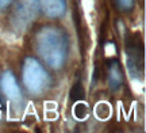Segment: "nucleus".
Wrapping results in <instances>:
<instances>
[{"instance_id":"obj_7","label":"nucleus","mask_w":146,"mask_h":133,"mask_svg":"<svg viewBox=\"0 0 146 133\" xmlns=\"http://www.w3.org/2000/svg\"><path fill=\"white\" fill-rule=\"evenodd\" d=\"M39 8L49 18H60L65 12V0H39Z\"/></svg>"},{"instance_id":"obj_8","label":"nucleus","mask_w":146,"mask_h":133,"mask_svg":"<svg viewBox=\"0 0 146 133\" xmlns=\"http://www.w3.org/2000/svg\"><path fill=\"white\" fill-rule=\"evenodd\" d=\"M70 98H72V101H80V99L84 98V90L80 82H77L76 84L73 86L72 91H70Z\"/></svg>"},{"instance_id":"obj_4","label":"nucleus","mask_w":146,"mask_h":133,"mask_svg":"<svg viewBox=\"0 0 146 133\" xmlns=\"http://www.w3.org/2000/svg\"><path fill=\"white\" fill-rule=\"evenodd\" d=\"M127 68L133 78H139L143 72V43L139 34H131L126 42Z\"/></svg>"},{"instance_id":"obj_3","label":"nucleus","mask_w":146,"mask_h":133,"mask_svg":"<svg viewBox=\"0 0 146 133\" xmlns=\"http://www.w3.org/2000/svg\"><path fill=\"white\" fill-rule=\"evenodd\" d=\"M39 10V0H19L11 14V25L16 31H25Z\"/></svg>"},{"instance_id":"obj_10","label":"nucleus","mask_w":146,"mask_h":133,"mask_svg":"<svg viewBox=\"0 0 146 133\" xmlns=\"http://www.w3.org/2000/svg\"><path fill=\"white\" fill-rule=\"evenodd\" d=\"M134 1H135V0H115L116 7H118L120 11L131 10V8L134 7Z\"/></svg>"},{"instance_id":"obj_9","label":"nucleus","mask_w":146,"mask_h":133,"mask_svg":"<svg viewBox=\"0 0 146 133\" xmlns=\"http://www.w3.org/2000/svg\"><path fill=\"white\" fill-rule=\"evenodd\" d=\"M73 113H74V117L78 118V120H83L88 116V107L85 103H77L74 109H73Z\"/></svg>"},{"instance_id":"obj_6","label":"nucleus","mask_w":146,"mask_h":133,"mask_svg":"<svg viewBox=\"0 0 146 133\" xmlns=\"http://www.w3.org/2000/svg\"><path fill=\"white\" fill-rule=\"evenodd\" d=\"M107 68H108L110 88L112 91H118L122 87V84H123V74H122V68H120L119 61L116 59L108 60Z\"/></svg>"},{"instance_id":"obj_1","label":"nucleus","mask_w":146,"mask_h":133,"mask_svg":"<svg viewBox=\"0 0 146 133\" xmlns=\"http://www.w3.org/2000/svg\"><path fill=\"white\" fill-rule=\"evenodd\" d=\"M35 48L41 59L50 68L60 69L68 57V35L62 29L43 27L35 35Z\"/></svg>"},{"instance_id":"obj_11","label":"nucleus","mask_w":146,"mask_h":133,"mask_svg":"<svg viewBox=\"0 0 146 133\" xmlns=\"http://www.w3.org/2000/svg\"><path fill=\"white\" fill-rule=\"evenodd\" d=\"M14 0H0V10H4V8H7L8 5L12 3Z\"/></svg>"},{"instance_id":"obj_5","label":"nucleus","mask_w":146,"mask_h":133,"mask_svg":"<svg viewBox=\"0 0 146 133\" xmlns=\"http://www.w3.org/2000/svg\"><path fill=\"white\" fill-rule=\"evenodd\" d=\"M0 88L3 91V94L11 101L21 99L22 96L21 87H19L18 82H16V78L14 76V74L11 71H7V72L1 75V78H0Z\"/></svg>"},{"instance_id":"obj_2","label":"nucleus","mask_w":146,"mask_h":133,"mask_svg":"<svg viewBox=\"0 0 146 133\" xmlns=\"http://www.w3.org/2000/svg\"><path fill=\"white\" fill-rule=\"evenodd\" d=\"M22 79L23 84L29 92L33 95H39L49 87L50 78L46 69L34 57H27L22 68Z\"/></svg>"}]
</instances>
